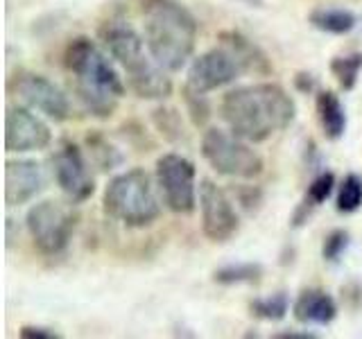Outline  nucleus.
<instances>
[{"instance_id":"1","label":"nucleus","mask_w":362,"mask_h":339,"mask_svg":"<svg viewBox=\"0 0 362 339\" xmlns=\"http://www.w3.org/2000/svg\"><path fill=\"white\" fill-rule=\"evenodd\" d=\"M220 118L226 129L260 145L286 131L297 118V102L276 82H254L229 88L220 100Z\"/></svg>"},{"instance_id":"2","label":"nucleus","mask_w":362,"mask_h":339,"mask_svg":"<svg viewBox=\"0 0 362 339\" xmlns=\"http://www.w3.org/2000/svg\"><path fill=\"white\" fill-rule=\"evenodd\" d=\"M143 39L165 71L179 73L192 61L199 23L179 0H141Z\"/></svg>"},{"instance_id":"3","label":"nucleus","mask_w":362,"mask_h":339,"mask_svg":"<svg viewBox=\"0 0 362 339\" xmlns=\"http://www.w3.org/2000/svg\"><path fill=\"white\" fill-rule=\"evenodd\" d=\"M100 43L113 56V61L124 75L127 90L141 100L161 102L173 95L170 71L158 64L145 45L143 34L136 32L124 20H107L100 28Z\"/></svg>"},{"instance_id":"4","label":"nucleus","mask_w":362,"mask_h":339,"mask_svg":"<svg viewBox=\"0 0 362 339\" xmlns=\"http://www.w3.org/2000/svg\"><path fill=\"white\" fill-rule=\"evenodd\" d=\"M163 199L158 195L154 174L143 167H129L109 179L102 192V210L127 229H145L161 218Z\"/></svg>"},{"instance_id":"5","label":"nucleus","mask_w":362,"mask_h":339,"mask_svg":"<svg viewBox=\"0 0 362 339\" xmlns=\"http://www.w3.org/2000/svg\"><path fill=\"white\" fill-rule=\"evenodd\" d=\"M64 66L68 75L73 77L71 86L105 90L116 97L127 93V82H124L118 64L113 61L105 45L93 39L77 37L68 43L64 50Z\"/></svg>"},{"instance_id":"6","label":"nucleus","mask_w":362,"mask_h":339,"mask_svg":"<svg viewBox=\"0 0 362 339\" xmlns=\"http://www.w3.org/2000/svg\"><path fill=\"white\" fill-rule=\"evenodd\" d=\"M199 154L211 170L233 181H254L263 174L265 167L263 156L254 150V143L220 127H206L202 131Z\"/></svg>"},{"instance_id":"7","label":"nucleus","mask_w":362,"mask_h":339,"mask_svg":"<svg viewBox=\"0 0 362 339\" xmlns=\"http://www.w3.org/2000/svg\"><path fill=\"white\" fill-rule=\"evenodd\" d=\"M154 181L163 206L175 215H190L199 206L197 167L188 156L179 152H165L156 158Z\"/></svg>"},{"instance_id":"8","label":"nucleus","mask_w":362,"mask_h":339,"mask_svg":"<svg viewBox=\"0 0 362 339\" xmlns=\"http://www.w3.org/2000/svg\"><path fill=\"white\" fill-rule=\"evenodd\" d=\"M77 226V215L66 203L54 199H43L30 206L25 215V229L32 237V244L43 256L64 254L73 240Z\"/></svg>"},{"instance_id":"9","label":"nucleus","mask_w":362,"mask_h":339,"mask_svg":"<svg viewBox=\"0 0 362 339\" xmlns=\"http://www.w3.org/2000/svg\"><path fill=\"white\" fill-rule=\"evenodd\" d=\"M50 172L54 184L71 203H84L95 192V177L84 147L71 138H59L50 156Z\"/></svg>"},{"instance_id":"10","label":"nucleus","mask_w":362,"mask_h":339,"mask_svg":"<svg viewBox=\"0 0 362 339\" xmlns=\"http://www.w3.org/2000/svg\"><path fill=\"white\" fill-rule=\"evenodd\" d=\"M9 93L16 95L21 105L39 111L52 122H66L73 116L71 100L52 79L34 71H16L9 77Z\"/></svg>"},{"instance_id":"11","label":"nucleus","mask_w":362,"mask_h":339,"mask_svg":"<svg viewBox=\"0 0 362 339\" xmlns=\"http://www.w3.org/2000/svg\"><path fill=\"white\" fill-rule=\"evenodd\" d=\"M199 226L202 233L211 242H229L240 229V215L233 203V197L220 188L213 179L199 181Z\"/></svg>"},{"instance_id":"12","label":"nucleus","mask_w":362,"mask_h":339,"mask_svg":"<svg viewBox=\"0 0 362 339\" xmlns=\"http://www.w3.org/2000/svg\"><path fill=\"white\" fill-rule=\"evenodd\" d=\"M52 145V131L39 111L25 105H11L5 113V150L9 154L43 152Z\"/></svg>"},{"instance_id":"13","label":"nucleus","mask_w":362,"mask_h":339,"mask_svg":"<svg viewBox=\"0 0 362 339\" xmlns=\"http://www.w3.org/2000/svg\"><path fill=\"white\" fill-rule=\"evenodd\" d=\"M240 77H245L243 68L238 66L233 54L218 43L199 56H192L186 71V84L199 93H213V90L235 84Z\"/></svg>"},{"instance_id":"14","label":"nucleus","mask_w":362,"mask_h":339,"mask_svg":"<svg viewBox=\"0 0 362 339\" xmlns=\"http://www.w3.org/2000/svg\"><path fill=\"white\" fill-rule=\"evenodd\" d=\"M45 188L41 163L34 158H9L5 163V203L9 208L25 206Z\"/></svg>"},{"instance_id":"15","label":"nucleus","mask_w":362,"mask_h":339,"mask_svg":"<svg viewBox=\"0 0 362 339\" xmlns=\"http://www.w3.org/2000/svg\"><path fill=\"white\" fill-rule=\"evenodd\" d=\"M218 43L222 48H226L238 66L243 68L245 75H254V77H269L274 73V66H272L269 54L260 48L256 41H252L243 34L240 30H222L218 34Z\"/></svg>"},{"instance_id":"16","label":"nucleus","mask_w":362,"mask_h":339,"mask_svg":"<svg viewBox=\"0 0 362 339\" xmlns=\"http://www.w3.org/2000/svg\"><path fill=\"white\" fill-rule=\"evenodd\" d=\"M337 301L333 294L320 287L303 290L292 303V314L299 323L305 326H328L335 321L337 316Z\"/></svg>"},{"instance_id":"17","label":"nucleus","mask_w":362,"mask_h":339,"mask_svg":"<svg viewBox=\"0 0 362 339\" xmlns=\"http://www.w3.org/2000/svg\"><path fill=\"white\" fill-rule=\"evenodd\" d=\"M315 109H317V120H320V127L328 141H339L346 133V109L342 105L337 93L333 90H317L315 95Z\"/></svg>"},{"instance_id":"18","label":"nucleus","mask_w":362,"mask_h":339,"mask_svg":"<svg viewBox=\"0 0 362 339\" xmlns=\"http://www.w3.org/2000/svg\"><path fill=\"white\" fill-rule=\"evenodd\" d=\"M308 23L331 37H346L358 28V16L344 7H315L308 14Z\"/></svg>"},{"instance_id":"19","label":"nucleus","mask_w":362,"mask_h":339,"mask_svg":"<svg viewBox=\"0 0 362 339\" xmlns=\"http://www.w3.org/2000/svg\"><path fill=\"white\" fill-rule=\"evenodd\" d=\"M84 152L88 156L90 165H93L98 172H113L116 167L124 163V156L113 145L102 131H90L84 138Z\"/></svg>"},{"instance_id":"20","label":"nucleus","mask_w":362,"mask_h":339,"mask_svg":"<svg viewBox=\"0 0 362 339\" xmlns=\"http://www.w3.org/2000/svg\"><path fill=\"white\" fill-rule=\"evenodd\" d=\"M263 274H265V269L260 263H229L213 271V280L224 287L254 285V282H260Z\"/></svg>"},{"instance_id":"21","label":"nucleus","mask_w":362,"mask_h":339,"mask_svg":"<svg viewBox=\"0 0 362 339\" xmlns=\"http://www.w3.org/2000/svg\"><path fill=\"white\" fill-rule=\"evenodd\" d=\"M152 124L168 143L179 145V143L188 141L184 120H181V113L177 109H173V107H156L152 111Z\"/></svg>"},{"instance_id":"22","label":"nucleus","mask_w":362,"mask_h":339,"mask_svg":"<svg viewBox=\"0 0 362 339\" xmlns=\"http://www.w3.org/2000/svg\"><path fill=\"white\" fill-rule=\"evenodd\" d=\"M331 75L337 79L342 90H354L358 86V79L362 73V52H349L331 59Z\"/></svg>"},{"instance_id":"23","label":"nucleus","mask_w":362,"mask_h":339,"mask_svg":"<svg viewBox=\"0 0 362 339\" xmlns=\"http://www.w3.org/2000/svg\"><path fill=\"white\" fill-rule=\"evenodd\" d=\"M362 206V177L349 172L337 184L335 190V210L342 215H354Z\"/></svg>"},{"instance_id":"24","label":"nucleus","mask_w":362,"mask_h":339,"mask_svg":"<svg viewBox=\"0 0 362 339\" xmlns=\"http://www.w3.org/2000/svg\"><path fill=\"white\" fill-rule=\"evenodd\" d=\"M181 100H184V105H186V113H188L190 122L195 124L197 129H206L213 118V107H211L209 93H199V90L184 84L181 86Z\"/></svg>"},{"instance_id":"25","label":"nucleus","mask_w":362,"mask_h":339,"mask_svg":"<svg viewBox=\"0 0 362 339\" xmlns=\"http://www.w3.org/2000/svg\"><path fill=\"white\" fill-rule=\"evenodd\" d=\"M249 310L263 321H281L290 312V297L286 292H276L272 297H258L249 303Z\"/></svg>"},{"instance_id":"26","label":"nucleus","mask_w":362,"mask_h":339,"mask_svg":"<svg viewBox=\"0 0 362 339\" xmlns=\"http://www.w3.org/2000/svg\"><path fill=\"white\" fill-rule=\"evenodd\" d=\"M335 190H337V179L331 170H322L313 177V181L305 188V195L303 201L308 203L313 208H320L322 203H326L331 197H335Z\"/></svg>"},{"instance_id":"27","label":"nucleus","mask_w":362,"mask_h":339,"mask_svg":"<svg viewBox=\"0 0 362 339\" xmlns=\"http://www.w3.org/2000/svg\"><path fill=\"white\" fill-rule=\"evenodd\" d=\"M351 244V235L346 229H333L322 242V258L326 263H339V258L346 254Z\"/></svg>"},{"instance_id":"28","label":"nucleus","mask_w":362,"mask_h":339,"mask_svg":"<svg viewBox=\"0 0 362 339\" xmlns=\"http://www.w3.org/2000/svg\"><path fill=\"white\" fill-rule=\"evenodd\" d=\"M235 195V203L240 206L243 210L247 213H256L260 208V203H263V192H260L258 186H235L233 190Z\"/></svg>"},{"instance_id":"29","label":"nucleus","mask_w":362,"mask_h":339,"mask_svg":"<svg viewBox=\"0 0 362 339\" xmlns=\"http://www.w3.org/2000/svg\"><path fill=\"white\" fill-rule=\"evenodd\" d=\"M18 335L23 339H59L62 335L52 331V328H45V326H23Z\"/></svg>"},{"instance_id":"30","label":"nucleus","mask_w":362,"mask_h":339,"mask_svg":"<svg viewBox=\"0 0 362 339\" xmlns=\"http://www.w3.org/2000/svg\"><path fill=\"white\" fill-rule=\"evenodd\" d=\"M294 86H297L299 93L303 95H310V93H317V77L310 75V73H297L294 75Z\"/></svg>"},{"instance_id":"31","label":"nucleus","mask_w":362,"mask_h":339,"mask_svg":"<svg viewBox=\"0 0 362 339\" xmlns=\"http://www.w3.org/2000/svg\"><path fill=\"white\" fill-rule=\"evenodd\" d=\"M276 339H317L315 333H308V331H303V333H297V331H286V333H279L274 335Z\"/></svg>"},{"instance_id":"32","label":"nucleus","mask_w":362,"mask_h":339,"mask_svg":"<svg viewBox=\"0 0 362 339\" xmlns=\"http://www.w3.org/2000/svg\"><path fill=\"white\" fill-rule=\"evenodd\" d=\"M240 3L247 5V7H256V9L265 7V0H240Z\"/></svg>"}]
</instances>
